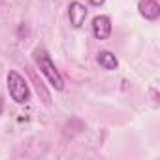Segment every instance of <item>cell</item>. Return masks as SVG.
Masks as SVG:
<instances>
[{"instance_id": "8", "label": "cell", "mask_w": 160, "mask_h": 160, "mask_svg": "<svg viewBox=\"0 0 160 160\" xmlns=\"http://www.w3.org/2000/svg\"><path fill=\"white\" fill-rule=\"evenodd\" d=\"M2 111H4V98L0 96V115H2Z\"/></svg>"}, {"instance_id": "6", "label": "cell", "mask_w": 160, "mask_h": 160, "mask_svg": "<svg viewBox=\"0 0 160 160\" xmlns=\"http://www.w3.org/2000/svg\"><path fill=\"white\" fill-rule=\"evenodd\" d=\"M96 60H98V64H100L104 70H109V72H111V70H117V66H119V60H117L115 53H111V51H108V49L98 51Z\"/></svg>"}, {"instance_id": "4", "label": "cell", "mask_w": 160, "mask_h": 160, "mask_svg": "<svg viewBox=\"0 0 160 160\" xmlns=\"http://www.w3.org/2000/svg\"><path fill=\"white\" fill-rule=\"evenodd\" d=\"M68 17H70V25L73 28H81L85 19H87V8L81 4V2H70L68 6Z\"/></svg>"}, {"instance_id": "5", "label": "cell", "mask_w": 160, "mask_h": 160, "mask_svg": "<svg viewBox=\"0 0 160 160\" xmlns=\"http://www.w3.org/2000/svg\"><path fill=\"white\" fill-rule=\"evenodd\" d=\"M138 10H139L141 17H145L147 21H156L160 17V6L156 0H139Z\"/></svg>"}, {"instance_id": "2", "label": "cell", "mask_w": 160, "mask_h": 160, "mask_svg": "<svg viewBox=\"0 0 160 160\" xmlns=\"http://www.w3.org/2000/svg\"><path fill=\"white\" fill-rule=\"evenodd\" d=\"M6 83H8V92L15 104H27L30 100L28 83L25 81V77L21 73H17L15 70H10L6 75Z\"/></svg>"}, {"instance_id": "3", "label": "cell", "mask_w": 160, "mask_h": 160, "mask_svg": "<svg viewBox=\"0 0 160 160\" xmlns=\"http://www.w3.org/2000/svg\"><path fill=\"white\" fill-rule=\"evenodd\" d=\"M91 30H92V36L96 40H108L111 36V19L108 15H96L92 19V25H91Z\"/></svg>"}, {"instance_id": "7", "label": "cell", "mask_w": 160, "mask_h": 160, "mask_svg": "<svg viewBox=\"0 0 160 160\" xmlns=\"http://www.w3.org/2000/svg\"><path fill=\"white\" fill-rule=\"evenodd\" d=\"M89 2H91L92 6H102V4L106 2V0H89Z\"/></svg>"}, {"instance_id": "1", "label": "cell", "mask_w": 160, "mask_h": 160, "mask_svg": "<svg viewBox=\"0 0 160 160\" xmlns=\"http://www.w3.org/2000/svg\"><path fill=\"white\" fill-rule=\"evenodd\" d=\"M32 60H34V64L38 66V70L45 75V79L49 81V85H51L55 91H64V77H62V73L57 70L55 62L51 60L49 53H47L43 47H36V49H34Z\"/></svg>"}]
</instances>
